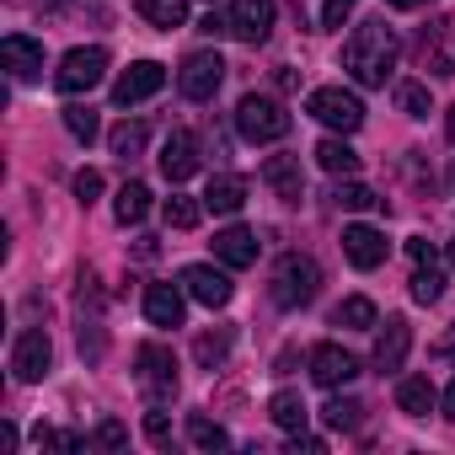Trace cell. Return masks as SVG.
<instances>
[{
    "label": "cell",
    "mask_w": 455,
    "mask_h": 455,
    "mask_svg": "<svg viewBox=\"0 0 455 455\" xmlns=\"http://www.w3.org/2000/svg\"><path fill=\"white\" fill-rule=\"evenodd\" d=\"M396 54H402L396 33H391L380 17H370V22H359L354 38L343 44V70H348L359 86H386L391 70H396Z\"/></svg>",
    "instance_id": "1"
},
{
    "label": "cell",
    "mask_w": 455,
    "mask_h": 455,
    "mask_svg": "<svg viewBox=\"0 0 455 455\" xmlns=\"http://www.w3.org/2000/svg\"><path fill=\"white\" fill-rule=\"evenodd\" d=\"M316 290H322V268H316V258H306V252H284L279 268H274V284H268L274 306H279V311H300V306L316 300Z\"/></svg>",
    "instance_id": "2"
},
{
    "label": "cell",
    "mask_w": 455,
    "mask_h": 455,
    "mask_svg": "<svg viewBox=\"0 0 455 455\" xmlns=\"http://www.w3.org/2000/svg\"><path fill=\"white\" fill-rule=\"evenodd\" d=\"M134 386H140V396L150 402V407H166L172 396H177V359H172V348H161V343H140L134 348Z\"/></svg>",
    "instance_id": "3"
},
{
    "label": "cell",
    "mask_w": 455,
    "mask_h": 455,
    "mask_svg": "<svg viewBox=\"0 0 455 455\" xmlns=\"http://www.w3.org/2000/svg\"><path fill=\"white\" fill-rule=\"evenodd\" d=\"M290 113L274 102V97H258V92H247L242 102H236V134L247 140V145H274V140H284L290 134Z\"/></svg>",
    "instance_id": "4"
},
{
    "label": "cell",
    "mask_w": 455,
    "mask_h": 455,
    "mask_svg": "<svg viewBox=\"0 0 455 455\" xmlns=\"http://www.w3.org/2000/svg\"><path fill=\"white\" fill-rule=\"evenodd\" d=\"M306 113H311L316 124L338 129V134H354V129L364 124V102H359L354 92H343V86H322V92H311Z\"/></svg>",
    "instance_id": "5"
},
{
    "label": "cell",
    "mask_w": 455,
    "mask_h": 455,
    "mask_svg": "<svg viewBox=\"0 0 455 455\" xmlns=\"http://www.w3.org/2000/svg\"><path fill=\"white\" fill-rule=\"evenodd\" d=\"M102 76H108V49H70V54L60 60V70H54V86H60L65 97H81V92H92Z\"/></svg>",
    "instance_id": "6"
},
{
    "label": "cell",
    "mask_w": 455,
    "mask_h": 455,
    "mask_svg": "<svg viewBox=\"0 0 455 455\" xmlns=\"http://www.w3.org/2000/svg\"><path fill=\"white\" fill-rule=\"evenodd\" d=\"M177 284H182V290H188L198 306H209V311L231 306V295H236L231 274H225V268H209V263H188V268L177 274Z\"/></svg>",
    "instance_id": "7"
},
{
    "label": "cell",
    "mask_w": 455,
    "mask_h": 455,
    "mask_svg": "<svg viewBox=\"0 0 455 455\" xmlns=\"http://www.w3.org/2000/svg\"><path fill=\"white\" fill-rule=\"evenodd\" d=\"M220 81H225V60L220 54H188L182 70H177V86H182L188 102H214Z\"/></svg>",
    "instance_id": "8"
},
{
    "label": "cell",
    "mask_w": 455,
    "mask_h": 455,
    "mask_svg": "<svg viewBox=\"0 0 455 455\" xmlns=\"http://www.w3.org/2000/svg\"><path fill=\"white\" fill-rule=\"evenodd\" d=\"M161 86H166V65H156V60H140V65H129V70L113 81V102H118V108H134V102L156 97Z\"/></svg>",
    "instance_id": "9"
},
{
    "label": "cell",
    "mask_w": 455,
    "mask_h": 455,
    "mask_svg": "<svg viewBox=\"0 0 455 455\" xmlns=\"http://www.w3.org/2000/svg\"><path fill=\"white\" fill-rule=\"evenodd\" d=\"M198 166H204V156H198V140H193L188 129H172V134H166V145H161V177L177 188V182H188Z\"/></svg>",
    "instance_id": "10"
},
{
    "label": "cell",
    "mask_w": 455,
    "mask_h": 455,
    "mask_svg": "<svg viewBox=\"0 0 455 455\" xmlns=\"http://www.w3.org/2000/svg\"><path fill=\"white\" fill-rule=\"evenodd\" d=\"M354 375H359V359H354L348 348H338V343H316V348H311V380H316V386L338 391V386H348Z\"/></svg>",
    "instance_id": "11"
},
{
    "label": "cell",
    "mask_w": 455,
    "mask_h": 455,
    "mask_svg": "<svg viewBox=\"0 0 455 455\" xmlns=\"http://www.w3.org/2000/svg\"><path fill=\"white\" fill-rule=\"evenodd\" d=\"M49 364H54V343H49V332H38V327L22 332L17 348H12V370H17V380H44Z\"/></svg>",
    "instance_id": "12"
},
{
    "label": "cell",
    "mask_w": 455,
    "mask_h": 455,
    "mask_svg": "<svg viewBox=\"0 0 455 455\" xmlns=\"http://www.w3.org/2000/svg\"><path fill=\"white\" fill-rule=\"evenodd\" d=\"M274 17H279L274 0H236V12H231V33H236L242 44H263V38L274 33Z\"/></svg>",
    "instance_id": "13"
},
{
    "label": "cell",
    "mask_w": 455,
    "mask_h": 455,
    "mask_svg": "<svg viewBox=\"0 0 455 455\" xmlns=\"http://www.w3.org/2000/svg\"><path fill=\"white\" fill-rule=\"evenodd\" d=\"M407 348H412V327L402 316H391L380 332H375V370L380 375H396L407 364Z\"/></svg>",
    "instance_id": "14"
},
{
    "label": "cell",
    "mask_w": 455,
    "mask_h": 455,
    "mask_svg": "<svg viewBox=\"0 0 455 455\" xmlns=\"http://www.w3.org/2000/svg\"><path fill=\"white\" fill-rule=\"evenodd\" d=\"M343 252H348V263L359 274H370V268L386 263V236L375 231V225H348V231H343Z\"/></svg>",
    "instance_id": "15"
},
{
    "label": "cell",
    "mask_w": 455,
    "mask_h": 455,
    "mask_svg": "<svg viewBox=\"0 0 455 455\" xmlns=\"http://www.w3.org/2000/svg\"><path fill=\"white\" fill-rule=\"evenodd\" d=\"M263 182H268L284 204H300V198H306V172H300V156H268V161H263Z\"/></svg>",
    "instance_id": "16"
},
{
    "label": "cell",
    "mask_w": 455,
    "mask_h": 455,
    "mask_svg": "<svg viewBox=\"0 0 455 455\" xmlns=\"http://www.w3.org/2000/svg\"><path fill=\"white\" fill-rule=\"evenodd\" d=\"M182 295L188 290H177V284H145V316H150V327H182V316H188Z\"/></svg>",
    "instance_id": "17"
},
{
    "label": "cell",
    "mask_w": 455,
    "mask_h": 455,
    "mask_svg": "<svg viewBox=\"0 0 455 455\" xmlns=\"http://www.w3.org/2000/svg\"><path fill=\"white\" fill-rule=\"evenodd\" d=\"M0 60H6V70H12L17 81L44 76V44H38V38H28V33H12L6 44H0Z\"/></svg>",
    "instance_id": "18"
},
{
    "label": "cell",
    "mask_w": 455,
    "mask_h": 455,
    "mask_svg": "<svg viewBox=\"0 0 455 455\" xmlns=\"http://www.w3.org/2000/svg\"><path fill=\"white\" fill-rule=\"evenodd\" d=\"M214 258H220L225 268H252V263H258V236L247 231V225H231V231L214 236Z\"/></svg>",
    "instance_id": "19"
},
{
    "label": "cell",
    "mask_w": 455,
    "mask_h": 455,
    "mask_svg": "<svg viewBox=\"0 0 455 455\" xmlns=\"http://www.w3.org/2000/svg\"><path fill=\"white\" fill-rule=\"evenodd\" d=\"M242 204H247V182H242L236 172L209 177V188H204V209H214V214H242Z\"/></svg>",
    "instance_id": "20"
},
{
    "label": "cell",
    "mask_w": 455,
    "mask_h": 455,
    "mask_svg": "<svg viewBox=\"0 0 455 455\" xmlns=\"http://www.w3.org/2000/svg\"><path fill=\"white\" fill-rule=\"evenodd\" d=\"M396 407H402L407 418H428V412H434V386H428V375H402V380H396Z\"/></svg>",
    "instance_id": "21"
},
{
    "label": "cell",
    "mask_w": 455,
    "mask_h": 455,
    "mask_svg": "<svg viewBox=\"0 0 455 455\" xmlns=\"http://www.w3.org/2000/svg\"><path fill=\"white\" fill-rule=\"evenodd\" d=\"M145 214H150V188L145 182H124L118 198H113V220L118 225H140Z\"/></svg>",
    "instance_id": "22"
},
{
    "label": "cell",
    "mask_w": 455,
    "mask_h": 455,
    "mask_svg": "<svg viewBox=\"0 0 455 455\" xmlns=\"http://www.w3.org/2000/svg\"><path fill=\"white\" fill-rule=\"evenodd\" d=\"M140 17L161 33H177L188 22V0H140Z\"/></svg>",
    "instance_id": "23"
},
{
    "label": "cell",
    "mask_w": 455,
    "mask_h": 455,
    "mask_svg": "<svg viewBox=\"0 0 455 455\" xmlns=\"http://www.w3.org/2000/svg\"><path fill=\"white\" fill-rule=\"evenodd\" d=\"M193 359H198L204 370H220L225 359H231V327H214V332H198V343H193Z\"/></svg>",
    "instance_id": "24"
},
{
    "label": "cell",
    "mask_w": 455,
    "mask_h": 455,
    "mask_svg": "<svg viewBox=\"0 0 455 455\" xmlns=\"http://www.w3.org/2000/svg\"><path fill=\"white\" fill-rule=\"evenodd\" d=\"M316 161H322V172H332V177H354V172H359V150L343 145V140H322V145H316Z\"/></svg>",
    "instance_id": "25"
},
{
    "label": "cell",
    "mask_w": 455,
    "mask_h": 455,
    "mask_svg": "<svg viewBox=\"0 0 455 455\" xmlns=\"http://www.w3.org/2000/svg\"><path fill=\"white\" fill-rule=\"evenodd\" d=\"M332 322H338V327H354V332H370L380 316H375V300H370V295H348V300L332 311Z\"/></svg>",
    "instance_id": "26"
},
{
    "label": "cell",
    "mask_w": 455,
    "mask_h": 455,
    "mask_svg": "<svg viewBox=\"0 0 455 455\" xmlns=\"http://www.w3.org/2000/svg\"><path fill=\"white\" fill-rule=\"evenodd\" d=\"M268 418H274V423H279V428H284V434H300V428H306V418H311V412H306V402H300V396H295V391H279V396H274V402H268Z\"/></svg>",
    "instance_id": "27"
},
{
    "label": "cell",
    "mask_w": 455,
    "mask_h": 455,
    "mask_svg": "<svg viewBox=\"0 0 455 455\" xmlns=\"http://www.w3.org/2000/svg\"><path fill=\"white\" fill-rule=\"evenodd\" d=\"M161 214H166L172 231H193V225L204 220V204L188 198V193H172V198H161Z\"/></svg>",
    "instance_id": "28"
},
{
    "label": "cell",
    "mask_w": 455,
    "mask_h": 455,
    "mask_svg": "<svg viewBox=\"0 0 455 455\" xmlns=\"http://www.w3.org/2000/svg\"><path fill=\"white\" fill-rule=\"evenodd\" d=\"M188 444H193V450H225V444H231V434H225L214 418L193 412V418H188Z\"/></svg>",
    "instance_id": "29"
},
{
    "label": "cell",
    "mask_w": 455,
    "mask_h": 455,
    "mask_svg": "<svg viewBox=\"0 0 455 455\" xmlns=\"http://www.w3.org/2000/svg\"><path fill=\"white\" fill-rule=\"evenodd\" d=\"M396 108H402L407 118H428V113H434L428 86H423V81H396Z\"/></svg>",
    "instance_id": "30"
},
{
    "label": "cell",
    "mask_w": 455,
    "mask_h": 455,
    "mask_svg": "<svg viewBox=\"0 0 455 455\" xmlns=\"http://www.w3.org/2000/svg\"><path fill=\"white\" fill-rule=\"evenodd\" d=\"M108 145H113L118 161H134V156L145 150V124H118V129L108 134Z\"/></svg>",
    "instance_id": "31"
},
{
    "label": "cell",
    "mask_w": 455,
    "mask_h": 455,
    "mask_svg": "<svg viewBox=\"0 0 455 455\" xmlns=\"http://www.w3.org/2000/svg\"><path fill=\"white\" fill-rule=\"evenodd\" d=\"M444 295V274L434 268V263H418V274H412V300L418 306H434Z\"/></svg>",
    "instance_id": "32"
},
{
    "label": "cell",
    "mask_w": 455,
    "mask_h": 455,
    "mask_svg": "<svg viewBox=\"0 0 455 455\" xmlns=\"http://www.w3.org/2000/svg\"><path fill=\"white\" fill-rule=\"evenodd\" d=\"M322 418H327V428H359L364 402H354V396H332V402L322 407Z\"/></svg>",
    "instance_id": "33"
},
{
    "label": "cell",
    "mask_w": 455,
    "mask_h": 455,
    "mask_svg": "<svg viewBox=\"0 0 455 455\" xmlns=\"http://www.w3.org/2000/svg\"><path fill=\"white\" fill-rule=\"evenodd\" d=\"M65 129H70V134H76L81 145H92V140L102 134V124H97V113H92V108H81V102H76V108H65Z\"/></svg>",
    "instance_id": "34"
},
{
    "label": "cell",
    "mask_w": 455,
    "mask_h": 455,
    "mask_svg": "<svg viewBox=\"0 0 455 455\" xmlns=\"http://www.w3.org/2000/svg\"><path fill=\"white\" fill-rule=\"evenodd\" d=\"M332 198H338L343 209H386V198H380L375 188H364V182H343Z\"/></svg>",
    "instance_id": "35"
},
{
    "label": "cell",
    "mask_w": 455,
    "mask_h": 455,
    "mask_svg": "<svg viewBox=\"0 0 455 455\" xmlns=\"http://www.w3.org/2000/svg\"><path fill=\"white\" fill-rule=\"evenodd\" d=\"M92 444H97V450H124V444H129V428H124L118 418H102L97 434H92Z\"/></svg>",
    "instance_id": "36"
},
{
    "label": "cell",
    "mask_w": 455,
    "mask_h": 455,
    "mask_svg": "<svg viewBox=\"0 0 455 455\" xmlns=\"http://www.w3.org/2000/svg\"><path fill=\"white\" fill-rule=\"evenodd\" d=\"M145 439H150L156 450H166V444H172V423H166V412H161V407H150V412H145Z\"/></svg>",
    "instance_id": "37"
},
{
    "label": "cell",
    "mask_w": 455,
    "mask_h": 455,
    "mask_svg": "<svg viewBox=\"0 0 455 455\" xmlns=\"http://www.w3.org/2000/svg\"><path fill=\"white\" fill-rule=\"evenodd\" d=\"M70 188H76V198H81V204H97V193H102V172H92V166H81Z\"/></svg>",
    "instance_id": "38"
},
{
    "label": "cell",
    "mask_w": 455,
    "mask_h": 455,
    "mask_svg": "<svg viewBox=\"0 0 455 455\" xmlns=\"http://www.w3.org/2000/svg\"><path fill=\"white\" fill-rule=\"evenodd\" d=\"M348 17H354V0H327V6H322V28L327 33H338Z\"/></svg>",
    "instance_id": "39"
},
{
    "label": "cell",
    "mask_w": 455,
    "mask_h": 455,
    "mask_svg": "<svg viewBox=\"0 0 455 455\" xmlns=\"http://www.w3.org/2000/svg\"><path fill=\"white\" fill-rule=\"evenodd\" d=\"M300 450H306V455H322V450H327V439L300 428V434H290V455H300Z\"/></svg>",
    "instance_id": "40"
},
{
    "label": "cell",
    "mask_w": 455,
    "mask_h": 455,
    "mask_svg": "<svg viewBox=\"0 0 455 455\" xmlns=\"http://www.w3.org/2000/svg\"><path fill=\"white\" fill-rule=\"evenodd\" d=\"M198 33H209V38H225V33H231V17H220V12H209V17L198 22Z\"/></svg>",
    "instance_id": "41"
},
{
    "label": "cell",
    "mask_w": 455,
    "mask_h": 455,
    "mask_svg": "<svg viewBox=\"0 0 455 455\" xmlns=\"http://www.w3.org/2000/svg\"><path fill=\"white\" fill-rule=\"evenodd\" d=\"M407 258H412V263H434V242L412 236V242H407Z\"/></svg>",
    "instance_id": "42"
},
{
    "label": "cell",
    "mask_w": 455,
    "mask_h": 455,
    "mask_svg": "<svg viewBox=\"0 0 455 455\" xmlns=\"http://www.w3.org/2000/svg\"><path fill=\"white\" fill-rule=\"evenodd\" d=\"M386 6H396V12H418V6H428V0H386Z\"/></svg>",
    "instance_id": "43"
},
{
    "label": "cell",
    "mask_w": 455,
    "mask_h": 455,
    "mask_svg": "<svg viewBox=\"0 0 455 455\" xmlns=\"http://www.w3.org/2000/svg\"><path fill=\"white\" fill-rule=\"evenodd\" d=\"M444 418H455V380H450V391H444Z\"/></svg>",
    "instance_id": "44"
},
{
    "label": "cell",
    "mask_w": 455,
    "mask_h": 455,
    "mask_svg": "<svg viewBox=\"0 0 455 455\" xmlns=\"http://www.w3.org/2000/svg\"><path fill=\"white\" fill-rule=\"evenodd\" d=\"M444 129H450V140H455V108H450V118H444Z\"/></svg>",
    "instance_id": "45"
},
{
    "label": "cell",
    "mask_w": 455,
    "mask_h": 455,
    "mask_svg": "<svg viewBox=\"0 0 455 455\" xmlns=\"http://www.w3.org/2000/svg\"><path fill=\"white\" fill-rule=\"evenodd\" d=\"M450 268H455V236H450Z\"/></svg>",
    "instance_id": "46"
}]
</instances>
